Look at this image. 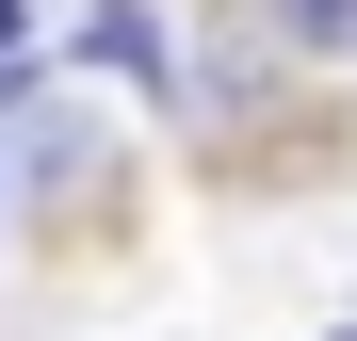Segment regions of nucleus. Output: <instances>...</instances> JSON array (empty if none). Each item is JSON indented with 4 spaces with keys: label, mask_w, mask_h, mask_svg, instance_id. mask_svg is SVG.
I'll return each mask as SVG.
<instances>
[{
    "label": "nucleus",
    "mask_w": 357,
    "mask_h": 341,
    "mask_svg": "<svg viewBox=\"0 0 357 341\" xmlns=\"http://www.w3.org/2000/svg\"><path fill=\"white\" fill-rule=\"evenodd\" d=\"M0 114H17V195H33L49 227H114L130 162H114V130H98V114H66V98H0Z\"/></svg>",
    "instance_id": "1"
},
{
    "label": "nucleus",
    "mask_w": 357,
    "mask_h": 341,
    "mask_svg": "<svg viewBox=\"0 0 357 341\" xmlns=\"http://www.w3.org/2000/svg\"><path fill=\"white\" fill-rule=\"evenodd\" d=\"M244 17H260L276 49H341V33H357V0H244Z\"/></svg>",
    "instance_id": "2"
},
{
    "label": "nucleus",
    "mask_w": 357,
    "mask_h": 341,
    "mask_svg": "<svg viewBox=\"0 0 357 341\" xmlns=\"http://www.w3.org/2000/svg\"><path fill=\"white\" fill-rule=\"evenodd\" d=\"M0 33H17V0H0Z\"/></svg>",
    "instance_id": "3"
}]
</instances>
